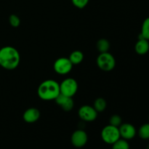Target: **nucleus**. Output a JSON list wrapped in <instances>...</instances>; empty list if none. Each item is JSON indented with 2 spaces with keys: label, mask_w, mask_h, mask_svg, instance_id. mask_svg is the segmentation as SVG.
I'll return each instance as SVG.
<instances>
[{
  "label": "nucleus",
  "mask_w": 149,
  "mask_h": 149,
  "mask_svg": "<svg viewBox=\"0 0 149 149\" xmlns=\"http://www.w3.org/2000/svg\"><path fill=\"white\" fill-rule=\"evenodd\" d=\"M20 61V53L15 47L6 46L0 49V67L11 71L18 66Z\"/></svg>",
  "instance_id": "obj_1"
},
{
  "label": "nucleus",
  "mask_w": 149,
  "mask_h": 149,
  "mask_svg": "<svg viewBox=\"0 0 149 149\" xmlns=\"http://www.w3.org/2000/svg\"><path fill=\"white\" fill-rule=\"evenodd\" d=\"M9 23L13 27L17 28L20 24V19L17 15L13 14L9 17Z\"/></svg>",
  "instance_id": "obj_20"
},
{
  "label": "nucleus",
  "mask_w": 149,
  "mask_h": 149,
  "mask_svg": "<svg viewBox=\"0 0 149 149\" xmlns=\"http://www.w3.org/2000/svg\"><path fill=\"white\" fill-rule=\"evenodd\" d=\"M141 34L143 39L149 41V17L146 18L143 22Z\"/></svg>",
  "instance_id": "obj_17"
},
{
  "label": "nucleus",
  "mask_w": 149,
  "mask_h": 149,
  "mask_svg": "<svg viewBox=\"0 0 149 149\" xmlns=\"http://www.w3.org/2000/svg\"><path fill=\"white\" fill-rule=\"evenodd\" d=\"M146 149H149V143L148 144V146H146Z\"/></svg>",
  "instance_id": "obj_22"
},
{
  "label": "nucleus",
  "mask_w": 149,
  "mask_h": 149,
  "mask_svg": "<svg viewBox=\"0 0 149 149\" xmlns=\"http://www.w3.org/2000/svg\"><path fill=\"white\" fill-rule=\"evenodd\" d=\"M68 59L70 60L73 65H79L84 60V54L80 50L73 51L70 55Z\"/></svg>",
  "instance_id": "obj_13"
},
{
  "label": "nucleus",
  "mask_w": 149,
  "mask_h": 149,
  "mask_svg": "<svg viewBox=\"0 0 149 149\" xmlns=\"http://www.w3.org/2000/svg\"><path fill=\"white\" fill-rule=\"evenodd\" d=\"M78 90V83L73 78L65 79L60 84L61 94L72 97Z\"/></svg>",
  "instance_id": "obj_5"
},
{
  "label": "nucleus",
  "mask_w": 149,
  "mask_h": 149,
  "mask_svg": "<svg viewBox=\"0 0 149 149\" xmlns=\"http://www.w3.org/2000/svg\"><path fill=\"white\" fill-rule=\"evenodd\" d=\"M88 141V135L83 130H77L74 131L71 137V144L76 148H82Z\"/></svg>",
  "instance_id": "obj_8"
},
{
  "label": "nucleus",
  "mask_w": 149,
  "mask_h": 149,
  "mask_svg": "<svg viewBox=\"0 0 149 149\" xmlns=\"http://www.w3.org/2000/svg\"><path fill=\"white\" fill-rule=\"evenodd\" d=\"M55 101L57 105L61 107V109L65 111H70L72 110L74 106V102L72 97H68L61 93L55 98Z\"/></svg>",
  "instance_id": "obj_10"
},
{
  "label": "nucleus",
  "mask_w": 149,
  "mask_h": 149,
  "mask_svg": "<svg viewBox=\"0 0 149 149\" xmlns=\"http://www.w3.org/2000/svg\"><path fill=\"white\" fill-rule=\"evenodd\" d=\"M40 115L41 113L38 109H36V108H29V109H26L23 115V120L26 123L32 124L39 120V119L40 118Z\"/></svg>",
  "instance_id": "obj_11"
},
{
  "label": "nucleus",
  "mask_w": 149,
  "mask_h": 149,
  "mask_svg": "<svg viewBox=\"0 0 149 149\" xmlns=\"http://www.w3.org/2000/svg\"><path fill=\"white\" fill-rule=\"evenodd\" d=\"M148 121H149V116H148Z\"/></svg>",
  "instance_id": "obj_23"
},
{
  "label": "nucleus",
  "mask_w": 149,
  "mask_h": 149,
  "mask_svg": "<svg viewBox=\"0 0 149 149\" xmlns=\"http://www.w3.org/2000/svg\"><path fill=\"white\" fill-rule=\"evenodd\" d=\"M97 65L103 71H111L116 66V60L112 54L109 52L100 53L97 58Z\"/></svg>",
  "instance_id": "obj_3"
},
{
  "label": "nucleus",
  "mask_w": 149,
  "mask_h": 149,
  "mask_svg": "<svg viewBox=\"0 0 149 149\" xmlns=\"http://www.w3.org/2000/svg\"><path fill=\"white\" fill-rule=\"evenodd\" d=\"M111 149H130V144L126 140L119 138L117 141L112 144Z\"/></svg>",
  "instance_id": "obj_18"
},
{
  "label": "nucleus",
  "mask_w": 149,
  "mask_h": 149,
  "mask_svg": "<svg viewBox=\"0 0 149 149\" xmlns=\"http://www.w3.org/2000/svg\"><path fill=\"white\" fill-rule=\"evenodd\" d=\"M106 106H107V103H106V100L103 97H98L95 100L93 108L98 113V112H103L106 109Z\"/></svg>",
  "instance_id": "obj_15"
},
{
  "label": "nucleus",
  "mask_w": 149,
  "mask_h": 149,
  "mask_svg": "<svg viewBox=\"0 0 149 149\" xmlns=\"http://www.w3.org/2000/svg\"><path fill=\"white\" fill-rule=\"evenodd\" d=\"M122 124V117L119 115L113 114L110 117V119H109V125L116 127H119Z\"/></svg>",
  "instance_id": "obj_19"
},
{
  "label": "nucleus",
  "mask_w": 149,
  "mask_h": 149,
  "mask_svg": "<svg viewBox=\"0 0 149 149\" xmlns=\"http://www.w3.org/2000/svg\"><path fill=\"white\" fill-rule=\"evenodd\" d=\"M119 133L121 138L130 141L133 139L137 134V130L135 127L130 123L122 124L119 127Z\"/></svg>",
  "instance_id": "obj_9"
},
{
  "label": "nucleus",
  "mask_w": 149,
  "mask_h": 149,
  "mask_svg": "<svg viewBox=\"0 0 149 149\" xmlns=\"http://www.w3.org/2000/svg\"><path fill=\"white\" fill-rule=\"evenodd\" d=\"M110 42L106 39H100L96 44V47L100 53L109 52V50L110 49Z\"/></svg>",
  "instance_id": "obj_14"
},
{
  "label": "nucleus",
  "mask_w": 149,
  "mask_h": 149,
  "mask_svg": "<svg viewBox=\"0 0 149 149\" xmlns=\"http://www.w3.org/2000/svg\"><path fill=\"white\" fill-rule=\"evenodd\" d=\"M60 93V84L53 79H47L42 81L37 90L39 98L46 101L55 100Z\"/></svg>",
  "instance_id": "obj_2"
},
{
  "label": "nucleus",
  "mask_w": 149,
  "mask_h": 149,
  "mask_svg": "<svg viewBox=\"0 0 149 149\" xmlns=\"http://www.w3.org/2000/svg\"><path fill=\"white\" fill-rule=\"evenodd\" d=\"M102 140L104 143L112 145L121 138L119 127L109 125L103 128L100 133Z\"/></svg>",
  "instance_id": "obj_4"
},
{
  "label": "nucleus",
  "mask_w": 149,
  "mask_h": 149,
  "mask_svg": "<svg viewBox=\"0 0 149 149\" xmlns=\"http://www.w3.org/2000/svg\"><path fill=\"white\" fill-rule=\"evenodd\" d=\"M73 64L68 58H59L55 61L53 65L54 71L60 75H65L71 72L73 68Z\"/></svg>",
  "instance_id": "obj_6"
},
{
  "label": "nucleus",
  "mask_w": 149,
  "mask_h": 149,
  "mask_svg": "<svg viewBox=\"0 0 149 149\" xmlns=\"http://www.w3.org/2000/svg\"><path fill=\"white\" fill-rule=\"evenodd\" d=\"M78 115L81 120L84 122H90L95 120L97 117V112L93 106L85 105L79 109Z\"/></svg>",
  "instance_id": "obj_7"
},
{
  "label": "nucleus",
  "mask_w": 149,
  "mask_h": 149,
  "mask_svg": "<svg viewBox=\"0 0 149 149\" xmlns=\"http://www.w3.org/2000/svg\"><path fill=\"white\" fill-rule=\"evenodd\" d=\"M90 0H71V2L79 9H83L87 5Z\"/></svg>",
  "instance_id": "obj_21"
},
{
  "label": "nucleus",
  "mask_w": 149,
  "mask_h": 149,
  "mask_svg": "<svg viewBox=\"0 0 149 149\" xmlns=\"http://www.w3.org/2000/svg\"><path fill=\"white\" fill-rule=\"evenodd\" d=\"M138 133L141 139L149 140V122L141 125Z\"/></svg>",
  "instance_id": "obj_16"
},
{
  "label": "nucleus",
  "mask_w": 149,
  "mask_h": 149,
  "mask_svg": "<svg viewBox=\"0 0 149 149\" xmlns=\"http://www.w3.org/2000/svg\"><path fill=\"white\" fill-rule=\"evenodd\" d=\"M135 50L137 54L141 55L148 53L149 51V41L145 39H138L135 45Z\"/></svg>",
  "instance_id": "obj_12"
}]
</instances>
